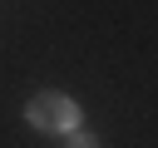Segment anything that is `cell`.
Wrapping results in <instances>:
<instances>
[{"mask_svg":"<svg viewBox=\"0 0 158 148\" xmlns=\"http://www.w3.org/2000/svg\"><path fill=\"white\" fill-rule=\"evenodd\" d=\"M25 118H30V128H40V133H74L79 118H84V109H79L64 89H40V94L25 104Z\"/></svg>","mask_w":158,"mask_h":148,"instance_id":"obj_1","label":"cell"},{"mask_svg":"<svg viewBox=\"0 0 158 148\" xmlns=\"http://www.w3.org/2000/svg\"><path fill=\"white\" fill-rule=\"evenodd\" d=\"M64 148H99V138H94V133H79V128H74V133H69V143H64Z\"/></svg>","mask_w":158,"mask_h":148,"instance_id":"obj_2","label":"cell"}]
</instances>
